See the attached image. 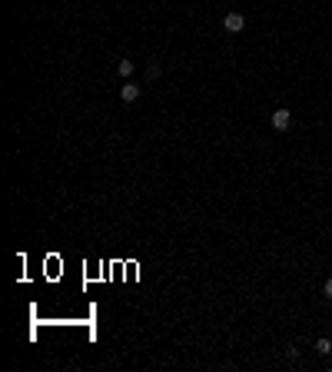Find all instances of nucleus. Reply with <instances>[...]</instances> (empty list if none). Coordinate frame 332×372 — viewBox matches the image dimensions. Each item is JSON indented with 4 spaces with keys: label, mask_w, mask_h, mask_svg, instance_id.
Returning a JSON list of instances; mask_svg holds the SVG:
<instances>
[{
    "label": "nucleus",
    "mask_w": 332,
    "mask_h": 372,
    "mask_svg": "<svg viewBox=\"0 0 332 372\" xmlns=\"http://www.w3.org/2000/svg\"><path fill=\"white\" fill-rule=\"evenodd\" d=\"M120 100H123V103H136V100H140V87L127 80V83L120 87Z\"/></svg>",
    "instance_id": "f257e3e1"
},
{
    "label": "nucleus",
    "mask_w": 332,
    "mask_h": 372,
    "mask_svg": "<svg viewBox=\"0 0 332 372\" xmlns=\"http://www.w3.org/2000/svg\"><path fill=\"white\" fill-rule=\"evenodd\" d=\"M223 27H226V30L230 33H239L246 27V17L243 14H226V20H223Z\"/></svg>",
    "instance_id": "f03ea898"
},
{
    "label": "nucleus",
    "mask_w": 332,
    "mask_h": 372,
    "mask_svg": "<svg viewBox=\"0 0 332 372\" xmlns=\"http://www.w3.org/2000/svg\"><path fill=\"white\" fill-rule=\"evenodd\" d=\"M289 123H293V117H289V110H286V107L272 113V127H276V130H286Z\"/></svg>",
    "instance_id": "7ed1b4c3"
},
{
    "label": "nucleus",
    "mask_w": 332,
    "mask_h": 372,
    "mask_svg": "<svg viewBox=\"0 0 332 372\" xmlns=\"http://www.w3.org/2000/svg\"><path fill=\"white\" fill-rule=\"evenodd\" d=\"M117 70H120V77H123V80H130V77H133V60H120Z\"/></svg>",
    "instance_id": "20e7f679"
},
{
    "label": "nucleus",
    "mask_w": 332,
    "mask_h": 372,
    "mask_svg": "<svg viewBox=\"0 0 332 372\" xmlns=\"http://www.w3.org/2000/svg\"><path fill=\"white\" fill-rule=\"evenodd\" d=\"M316 352H319V356H329V352H332V342L329 339H316Z\"/></svg>",
    "instance_id": "39448f33"
},
{
    "label": "nucleus",
    "mask_w": 332,
    "mask_h": 372,
    "mask_svg": "<svg viewBox=\"0 0 332 372\" xmlns=\"http://www.w3.org/2000/svg\"><path fill=\"white\" fill-rule=\"evenodd\" d=\"M322 293H325V299H332V279H325V289H322Z\"/></svg>",
    "instance_id": "423d86ee"
}]
</instances>
